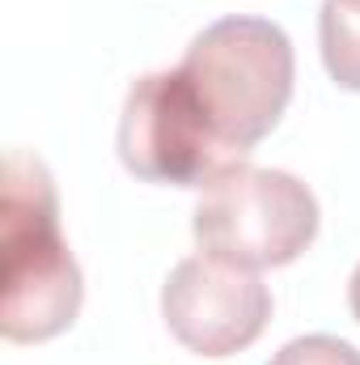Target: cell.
<instances>
[{"instance_id": "1", "label": "cell", "mask_w": 360, "mask_h": 365, "mask_svg": "<svg viewBox=\"0 0 360 365\" xmlns=\"http://www.w3.org/2000/svg\"><path fill=\"white\" fill-rule=\"evenodd\" d=\"M85 284L60 234V200L38 158L9 153L0 200V331L43 344L77 323Z\"/></svg>"}, {"instance_id": "2", "label": "cell", "mask_w": 360, "mask_h": 365, "mask_svg": "<svg viewBox=\"0 0 360 365\" xmlns=\"http://www.w3.org/2000/svg\"><path fill=\"white\" fill-rule=\"evenodd\" d=\"M179 73L191 81L221 140L255 149L292 98V43L268 17H221L203 26Z\"/></svg>"}, {"instance_id": "3", "label": "cell", "mask_w": 360, "mask_h": 365, "mask_svg": "<svg viewBox=\"0 0 360 365\" xmlns=\"http://www.w3.org/2000/svg\"><path fill=\"white\" fill-rule=\"evenodd\" d=\"M119 158L144 182L208 191L225 175L242 170L250 149L216 136L203 102L179 68L140 77L119 115Z\"/></svg>"}, {"instance_id": "4", "label": "cell", "mask_w": 360, "mask_h": 365, "mask_svg": "<svg viewBox=\"0 0 360 365\" xmlns=\"http://www.w3.org/2000/svg\"><path fill=\"white\" fill-rule=\"evenodd\" d=\"M195 242L238 268H284L318 234V200L288 170L242 166L195 204Z\"/></svg>"}, {"instance_id": "5", "label": "cell", "mask_w": 360, "mask_h": 365, "mask_svg": "<svg viewBox=\"0 0 360 365\" xmlns=\"http://www.w3.org/2000/svg\"><path fill=\"white\" fill-rule=\"evenodd\" d=\"M162 314L182 349L199 357H233L263 336L271 289L255 268H238L216 255H191L162 289Z\"/></svg>"}, {"instance_id": "6", "label": "cell", "mask_w": 360, "mask_h": 365, "mask_svg": "<svg viewBox=\"0 0 360 365\" xmlns=\"http://www.w3.org/2000/svg\"><path fill=\"white\" fill-rule=\"evenodd\" d=\"M318 43L322 64L339 90L360 93V17L348 13L339 0H322L318 9Z\"/></svg>"}, {"instance_id": "7", "label": "cell", "mask_w": 360, "mask_h": 365, "mask_svg": "<svg viewBox=\"0 0 360 365\" xmlns=\"http://www.w3.org/2000/svg\"><path fill=\"white\" fill-rule=\"evenodd\" d=\"M268 365H360V353L339 336H297Z\"/></svg>"}, {"instance_id": "8", "label": "cell", "mask_w": 360, "mask_h": 365, "mask_svg": "<svg viewBox=\"0 0 360 365\" xmlns=\"http://www.w3.org/2000/svg\"><path fill=\"white\" fill-rule=\"evenodd\" d=\"M348 306H352V314H356V323H360V264H356V272H352V280H348Z\"/></svg>"}, {"instance_id": "9", "label": "cell", "mask_w": 360, "mask_h": 365, "mask_svg": "<svg viewBox=\"0 0 360 365\" xmlns=\"http://www.w3.org/2000/svg\"><path fill=\"white\" fill-rule=\"evenodd\" d=\"M339 4H344L348 13H356V17H360V0H339Z\"/></svg>"}]
</instances>
